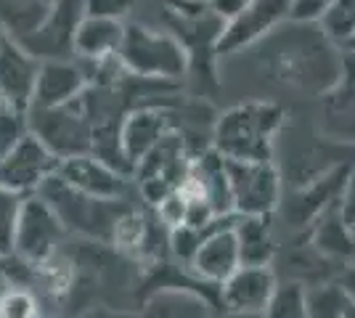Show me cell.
I'll use <instances>...</instances> for the list:
<instances>
[{"label": "cell", "instance_id": "cell-17", "mask_svg": "<svg viewBox=\"0 0 355 318\" xmlns=\"http://www.w3.org/2000/svg\"><path fill=\"white\" fill-rule=\"evenodd\" d=\"M122 37H125V24L119 19L85 14L74 32V59L101 61L117 56Z\"/></svg>", "mask_w": 355, "mask_h": 318}, {"label": "cell", "instance_id": "cell-3", "mask_svg": "<svg viewBox=\"0 0 355 318\" xmlns=\"http://www.w3.org/2000/svg\"><path fill=\"white\" fill-rule=\"evenodd\" d=\"M37 194L59 212L61 223L67 228H74L88 236H101V239H112V231H114L119 215L130 210L122 204V199H101L74 191L56 173L40 186Z\"/></svg>", "mask_w": 355, "mask_h": 318}, {"label": "cell", "instance_id": "cell-13", "mask_svg": "<svg viewBox=\"0 0 355 318\" xmlns=\"http://www.w3.org/2000/svg\"><path fill=\"white\" fill-rule=\"evenodd\" d=\"M40 64L43 61L32 56L21 43L3 35L0 40V96L6 104L30 112Z\"/></svg>", "mask_w": 355, "mask_h": 318}, {"label": "cell", "instance_id": "cell-14", "mask_svg": "<svg viewBox=\"0 0 355 318\" xmlns=\"http://www.w3.org/2000/svg\"><path fill=\"white\" fill-rule=\"evenodd\" d=\"M90 85L85 64L80 59H51L40 64L32 106L35 109H51L64 106L80 98L83 91Z\"/></svg>", "mask_w": 355, "mask_h": 318}, {"label": "cell", "instance_id": "cell-34", "mask_svg": "<svg viewBox=\"0 0 355 318\" xmlns=\"http://www.w3.org/2000/svg\"><path fill=\"white\" fill-rule=\"evenodd\" d=\"M350 231H353V239H355V218L350 220Z\"/></svg>", "mask_w": 355, "mask_h": 318}, {"label": "cell", "instance_id": "cell-19", "mask_svg": "<svg viewBox=\"0 0 355 318\" xmlns=\"http://www.w3.org/2000/svg\"><path fill=\"white\" fill-rule=\"evenodd\" d=\"M234 231L241 265H270L276 252L270 215H234Z\"/></svg>", "mask_w": 355, "mask_h": 318}, {"label": "cell", "instance_id": "cell-24", "mask_svg": "<svg viewBox=\"0 0 355 318\" xmlns=\"http://www.w3.org/2000/svg\"><path fill=\"white\" fill-rule=\"evenodd\" d=\"M321 30L331 43L340 46L355 43V0H334V6L321 21Z\"/></svg>", "mask_w": 355, "mask_h": 318}, {"label": "cell", "instance_id": "cell-31", "mask_svg": "<svg viewBox=\"0 0 355 318\" xmlns=\"http://www.w3.org/2000/svg\"><path fill=\"white\" fill-rule=\"evenodd\" d=\"M135 0H85V14L109 16V19H125L133 11Z\"/></svg>", "mask_w": 355, "mask_h": 318}, {"label": "cell", "instance_id": "cell-37", "mask_svg": "<svg viewBox=\"0 0 355 318\" xmlns=\"http://www.w3.org/2000/svg\"><path fill=\"white\" fill-rule=\"evenodd\" d=\"M51 3H53V0H51Z\"/></svg>", "mask_w": 355, "mask_h": 318}, {"label": "cell", "instance_id": "cell-8", "mask_svg": "<svg viewBox=\"0 0 355 318\" xmlns=\"http://www.w3.org/2000/svg\"><path fill=\"white\" fill-rule=\"evenodd\" d=\"M59 167V157L45 146L37 136H27L19 141V146L11 149L0 159V186L11 188L21 197L37 194Z\"/></svg>", "mask_w": 355, "mask_h": 318}, {"label": "cell", "instance_id": "cell-35", "mask_svg": "<svg viewBox=\"0 0 355 318\" xmlns=\"http://www.w3.org/2000/svg\"><path fill=\"white\" fill-rule=\"evenodd\" d=\"M0 104H3V96H0Z\"/></svg>", "mask_w": 355, "mask_h": 318}, {"label": "cell", "instance_id": "cell-1", "mask_svg": "<svg viewBox=\"0 0 355 318\" xmlns=\"http://www.w3.org/2000/svg\"><path fill=\"white\" fill-rule=\"evenodd\" d=\"M284 125V109L270 101H250L228 109L212 130V149L225 159H270Z\"/></svg>", "mask_w": 355, "mask_h": 318}, {"label": "cell", "instance_id": "cell-2", "mask_svg": "<svg viewBox=\"0 0 355 318\" xmlns=\"http://www.w3.org/2000/svg\"><path fill=\"white\" fill-rule=\"evenodd\" d=\"M119 61L138 77L175 82L191 69V59L173 32L148 30L144 24H125Z\"/></svg>", "mask_w": 355, "mask_h": 318}, {"label": "cell", "instance_id": "cell-29", "mask_svg": "<svg viewBox=\"0 0 355 318\" xmlns=\"http://www.w3.org/2000/svg\"><path fill=\"white\" fill-rule=\"evenodd\" d=\"M205 233H207L205 228H193L186 226V223L170 228V249H173V255L178 260H183V263H191L199 244L205 239Z\"/></svg>", "mask_w": 355, "mask_h": 318}, {"label": "cell", "instance_id": "cell-20", "mask_svg": "<svg viewBox=\"0 0 355 318\" xmlns=\"http://www.w3.org/2000/svg\"><path fill=\"white\" fill-rule=\"evenodd\" d=\"M51 8V0H0V32L24 40L48 19Z\"/></svg>", "mask_w": 355, "mask_h": 318}, {"label": "cell", "instance_id": "cell-22", "mask_svg": "<svg viewBox=\"0 0 355 318\" xmlns=\"http://www.w3.org/2000/svg\"><path fill=\"white\" fill-rule=\"evenodd\" d=\"M35 279H37V284H40L51 297H61V294H67L69 287H72L74 265L64 258V255L53 252L51 258H45L43 263L35 265Z\"/></svg>", "mask_w": 355, "mask_h": 318}, {"label": "cell", "instance_id": "cell-32", "mask_svg": "<svg viewBox=\"0 0 355 318\" xmlns=\"http://www.w3.org/2000/svg\"><path fill=\"white\" fill-rule=\"evenodd\" d=\"M207 3H209V8L220 16L223 21H231L234 16H239L244 8H247L250 0H207Z\"/></svg>", "mask_w": 355, "mask_h": 318}, {"label": "cell", "instance_id": "cell-33", "mask_svg": "<svg viewBox=\"0 0 355 318\" xmlns=\"http://www.w3.org/2000/svg\"><path fill=\"white\" fill-rule=\"evenodd\" d=\"M340 281L342 287H345V292L350 294V297H355V258L350 260V263H345V268H342V273H340Z\"/></svg>", "mask_w": 355, "mask_h": 318}, {"label": "cell", "instance_id": "cell-12", "mask_svg": "<svg viewBox=\"0 0 355 318\" xmlns=\"http://www.w3.org/2000/svg\"><path fill=\"white\" fill-rule=\"evenodd\" d=\"M276 289L279 279L270 265H241L220 284V300L234 313L257 316L266 313Z\"/></svg>", "mask_w": 355, "mask_h": 318}, {"label": "cell", "instance_id": "cell-6", "mask_svg": "<svg viewBox=\"0 0 355 318\" xmlns=\"http://www.w3.org/2000/svg\"><path fill=\"white\" fill-rule=\"evenodd\" d=\"M236 215H270L282 204V178L270 159H225Z\"/></svg>", "mask_w": 355, "mask_h": 318}, {"label": "cell", "instance_id": "cell-21", "mask_svg": "<svg viewBox=\"0 0 355 318\" xmlns=\"http://www.w3.org/2000/svg\"><path fill=\"white\" fill-rule=\"evenodd\" d=\"M308 318H355V297L340 281L308 287Z\"/></svg>", "mask_w": 355, "mask_h": 318}, {"label": "cell", "instance_id": "cell-7", "mask_svg": "<svg viewBox=\"0 0 355 318\" xmlns=\"http://www.w3.org/2000/svg\"><path fill=\"white\" fill-rule=\"evenodd\" d=\"M59 212L53 210L40 194L24 197L21 212H19V223H16V239H14V255L27 260L30 265L43 263L56 252L64 233Z\"/></svg>", "mask_w": 355, "mask_h": 318}, {"label": "cell", "instance_id": "cell-23", "mask_svg": "<svg viewBox=\"0 0 355 318\" xmlns=\"http://www.w3.org/2000/svg\"><path fill=\"white\" fill-rule=\"evenodd\" d=\"M266 318H308V287L302 281L279 284L266 308Z\"/></svg>", "mask_w": 355, "mask_h": 318}, {"label": "cell", "instance_id": "cell-25", "mask_svg": "<svg viewBox=\"0 0 355 318\" xmlns=\"http://www.w3.org/2000/svg\"><path fill=\"white\" fill-rule=\"evenodd\" d=\"M24 197L16 194L11 188L0 186V258L14 255V239H16V223L21 212Z\"/></svg>", "mask_w": 355, "mask_h": 318}, {"label": "cell", "instance_id": "cell-10", "mask_svg": "<svg viewBox=\"0 0 355 318\" xmlns=\"http://www.w3.org/2000/svg\"><path fill=\"white\" fill-rule=\"evenodd\" d=\"M289 3L292 0H250L241 14L225 21L218 40V56L236 53L279 30L284 21H289Z\"/></svg>", "mask_w": 355, "mask_h": 318}, {"label": "cell", "instance_id": "cell-18", "mask_svg": "<svg viewBox=\"0 0 355 318\" xmlns=\"http://www.w3.org/2000/svg\"><path fill=\"white\" fill-rule=\"evenodd\" d=\"M313 249L324 258L340 260V263H350L355 258V239L342 204L329 207L324 215H318L313 228Z\"/></svg>", "mask_w": 355, "mask_h": 318}, {"label": "cell", "instance_id": "cell-15", "mask_svg": "<svg viewBox=\"0 0 355 318\" xmlns=\"http://www.w3.org/2000/svg\"><path fill=\"white\" fill-rule=\"evenodd\" d=\"M56 175L74 191H83L90 197L101 199H122L128 188V175L117 173L93 154H80V157H67L59 159Z\"/></svg>", "mask_w": 355, "mask_h": 318}, {"label": "cell", "instance_id": "cell-5", "mask_svg": "<svg viewBox=\"0 0 355 318\" xmlns=\"http://www.w3.org/2000/svg\"><path fill=\"white\" fill-rule=\"evenodd\" d=\"M30 133L43 141L59 159L93 152V125L85 117L80 98L64 106L35 109L30 106Z\"/></svg>", "mask_w": 355, "mask_h": 318}, {"label": "cell", "instance_id": "cell-16", "mask_svg": "<svg viewBox=\"0 0 355 318\" xmlns=\"http://www.w3.org/2000/svg\"><path fill=\"white\" fill-rule=\"evenodd\" d=\"M173 130L170 109L167 106H135L128 112L122 122V152L130 159V165H138L167 133Z\"/></svg>", "mask_w": 355, "mask_h": 318}, {"label": "cell", "instance_id": "cell-4", "mask_svg": "<svg viewBox=\"0 0 355 318\" xmlns=\"http://www.w3.org/2000/svg\"><path fill=\"white\" fill-rule=\"evenodd\" d=\"M193 154L186 146L183 133L173 127L167 136L151 149V152L135 165V181H138V191L144 202L151 207H157L164 197H170L175 191L180 181L186 178L189 165H191Z\"/></svg>", "mask_w": 355, "mask_h": 318}, {"label": "cell", "instance_id": "cell-27", "mask_svg": "<svg viewBox=\"0 0 355 318\" xmlns=\"http://www.w3.org/2000/svg\"><path fill=\"white\" fill-rule=\"evenodd\" d=\"M30 133V117L27 112L11 104H0V159L19 146V141Z\"/></svg>", "mask_w": 355, "mask_h": 318}, {"label": "cell", "instance_id": "cell-9", "mask_svg": "<svg viewBox=\"0 0 355 318\" xmlns=\"http://www.w3.org/2000/svg\"><path fill=\"white\" fill-rule=\"evenodd\" d=\"M85 16V0H53V8L30 37L16 40L40 61L74 59V32Z\"/></svg>", "mask_w": 355, "mask_h": 318}, {"label": "cell", "instance_id": "cell-26", "mask_svg": "<svg viewBox=\"0 0 355 318\" xmlns=\"http://www.w3.org/2000/svg\"><path fill=\"white\" fill-rule=\"evenodd\" d=\"M112 242L122 247V249H144V244L148 242V223L146 218L138 210H125L119 215V220L114 223V231H112Z\"/></svg>", "mask_w": 355, "mask_h": 318}, {"label": "cell", "instance_id": "cell-28", "mask_svg": "<svg viewBox=\"0 0 355 318\" xmlns=\"http://www.w3.org/2000/svg\"><path fill=\"white\" fill-rule=\"evenodd\" d=\"M0 318H40L37 300L27 289L11 287L0 297Z\"/></svg>", "mask_w": 355, "mask_h": 318}, {"label": "cell", "instance_id": "cell-11", "mask_svg": "<svg viewBox=\"0 0 355 318\" xmlns=\"http://www.w3.org/2000/svg\"><path fill=\"white\" fill-rule=\"evenodd\" d=\"M234 215L218 218L207 228V233H205V239L199 244L196 255L189 263L202 281L215 284V287H220L231 273L241 268V252H239L236 231H234Z\"/></svg>", "mask_w": 355, "mask_h": 318}, {"label": "cell", "instance_id": "cell-30", "mask_svg": "<svg viewBox=\"0 0 355 318\" xmlns=\"http://www.w3.org/2000/svg\"><path fill=\"white\" fill-rule=\"evenodd\" d=\"M334 0H292L289 3V21L300 24H321Z\"/></svg>", "mask_w": 355, "mask_h": 318}, {"label": "cell", "instance_id": "cell-36", "mask_svg": "<svg viewBox=\"0 0 355 318\" xmlns=\"http://www.w3.org/2000/svg\"><path fill=\"white\" fill-rule=\"evenodd\" d=\"M0 40H3V32H0Z\"/></svg>", "mask_w": 355, "mask_h": 318}]
</instances>
